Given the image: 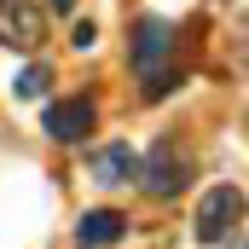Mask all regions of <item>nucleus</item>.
<instances>
[{"mask_svg": "<svg viewBox=\"0 0 249 249\" xmlns=\"http://www.w3.org/2000/svg\"><path fill=\"white\" fill-rule=\"evenodd\" d=\"M174 53H180V41H174V23H168V18H139V23H133L127 64H133V75L145 81V99H151V105H157V99H168V93L180 87Z\"/></svg>", "mask_w": 249, "mask_h": 249, "instance_id": "f257e3e1", "label": "nucleus"}, {"mask_svg": "<svg viewBox=\"0 0 249 249\" xmlns=\"http://www.w3.org/2000/svg\"><path fill=\"white\" fill-rule=\"evenodd\" d=\"M191 180V157L180 151V139H157L145 157H139V180L133 186H145V197H157V203H168V197H180Z\"/></svg>", "mask_w": 249, "mask_h": 249, "instance_id": "f03ea898", "label": "nucleus"}, {"mask_svg": "<svg viewBox=\"0 0 249 249\" xmlns=\"http://www.w3.org/2000/svg\"><path fill=\"white\" fill-rule=\"evenodd\" d=\"M238 220H244V191L214 186V191H203V203L191 214V232H197V244H226V238H238Z\"/></svg>", "mask_w": 249, "mask_h": 249, "instance_id": "7ed1b4c3", "label": "nucleus"}, {"mask_svg": "<svg viewBox=\"0 0 249 249\" xmlns=\"http://www.w3.org/2000/svg\"><path fill=\"white\" fill-rule=\"evenodd\" d=\"M41 41H47V12H41V0H0V47L35 53Z\"/></svg>", "mask_w": 249, "mask_h": 249, "instance_id": "20e7f679", "label": "nucleus"}, {"mask_svg": "<svg viewBox=\"0 0 249 249\" xmlns=\"http://www.w3.org/2000/svg\"><path fill=\"white\" fill-rule=\"evenodd\" d=\"M41 127H47L58 145H81V139L99 127V105H93V99H53L47 116H41Z\"/></svg>", "mask_w": 249, "mask_h": 249, "instance_id": "39448f33", "label": "nucleus"}, {"mask_svg": "<svg viewBox=\"0 0 249 249\" xmlns=\"http://www.w3.org/2000/svg\"><path fill=\"white\" fill-rule=\"evenodd\" d=\"M87 174H93L99 186H133V180H139V151L122 145V139L93 145V151H87Z\"/></svg>", "mask_w": 249, "mask_h": 249, "instance_id": "423d86ee", "label": "nucleus"}, {"mask_svg": "<svg viewBox=\"0 0 249 249\" xmlns=\"http://www.w3.org/2000/svg\"><path fill=\"white\" fill-rule=\"evenodd\" d=\"M127 238V214L122 209H87L75 220V249H110Z\"/></svg>", "mask_w": 249, "mask_h": 249, "instance_id": "0eeeda50", "label": "nucleus"}, {"mask_svg": "<svg viewBox=\"0 0 249 249\" xmlns=\"http://www.w3.org/2000/svg\"><path fill=\"white\" fill-rule=\"evenodd\" d=\"M47 81H53V70H47V64H29V70H18L12 93H18V99H41V93H47Z\"/></svg>", "mask_w": 249, "mask_h": 249, "instance_id": "6e6552de", "label": "nucleus"}, {"mask_svg": "<svg viewBox=\"0 0 249 249\" xmlns=\"http://www.w3.org/2000/svg\"><path fill=\"white\" fill-rule=\"evenodd\" d=\"M93 41H99V23H93V18H81V23L70 29V47H75V53H93Z\"/></svg>", "mask_w": 249, "mask_h": 249, "instance_id": "1a4fd4ad", "label": "nucleus"}, {"mask_svg": "<svg viewBox=\"0 0 249 249\" xmlns=\"http://www.w3.org/2000/svg\"><path fill=\"white\" fill-rule=\"evenodd\" d=\"M47 6H53V12H70V6H75V0H47Z\"/></svg>", "mask_w": 249, "mask_h": 249, "instance_id": "9d476101", "label": "nucleus"}]
</instances>
